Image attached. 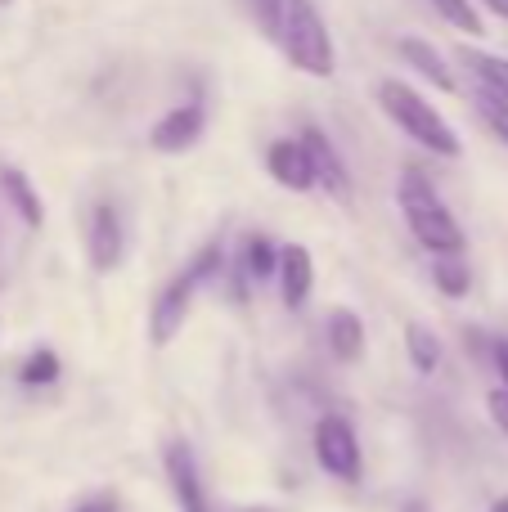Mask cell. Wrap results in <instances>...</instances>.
Returning a JSON list of instances; mask_svg holds the SVG:
<instances>
[{
    "mask_svg": "<svg viewBox=\"0 0 508 512\" xmlns=\"http://www.w3.org/2000/svg\"><path fill=\"white\" fill-rule=\"evenodd\" d=\"M266 171L275 176V185L293 189V194H306L315 189V167H311V153H306L302 140H275L266 149Z\"/></svg>",
    "mask_w": 508,
    "mask_h": 512,
    "instance_id": "9",
    "label": "cell"
},
{
    "mask_svg": "<svg viewBox=\"0 0 508 512\" xmlns=\"http://www.w3.org/2000/svg\"><path fill=\"white\" fill-rule=\"evenodd\" d=\"M396 203L405 212L410 234L423 243L432 256H464V230L450 216V207L441 203V194L432 189V180L423 171H401V185H396Z\"/></svg>",
    "mask_w": 508,
    "mask_h": 512,
    "instance_id": "1",
    "label": "cell"
},
{
    "mask_svg": "<svg viewBox=\"0 0 508 512\" xmlns=\"http://www.w3.org/2000/svg\"><path fill=\"white\" fill-rule=\"evenodd\" d=\"M243 279H270V274L279 270V248L266 239V234H252L248 243H243V261H239Z\"/></svg>",
    "mask_w": 508,
    "mask_h": 512,
    "instance_id": "17",
    "label": "cell"
},
{
    "mask_svg": "<svg viewBox=\"0 0 508 512\" xmlns=\"http://www.w3.org/2000/svg\"><path fill=\"white\" fill-rule=\"evenodd\" d=\"M0 194H5V203L14 207L18 221H23L27 230H41V225H45V203H41V194H36L32 180H27L18 167H5V171H0Z\"/></svg>",
    "mask_w": 508,
    "mask_h": 512,
    "instance_id": "13",
    "label": "cell"
},
{
    "mask_svg": "<svg viewBox=\"0 0 508 512\" xmlns=\"http://www.w3.org/2000/svg\"><path fill=\"white\" fill-rule=\"evenodd\" d=\"M203 126H207L203 104H198V99H189V104H176L158 126H153V131H149V144H153L158 153H185V149H194V144H198Z\"/></svg>",
    "mask_w": 508,
    "mask_h": 512,
    "instance_id": "8",
    "label": "cell"
},
{
    "mask_svg": "<svg viewBox=\"0 0 508 512\" xmlns=\"http://www.w3.org/2000/svg\"><path fill=\"white\" fill-rule=\"evenodd\" d=\"M185 270H189V274H194V283H198V288H203V283H212V279H216V274H221V270H225V248H221V243H207V248H203V252H198V256H194V261H189V265H185Z\"/></svg>",
    "mask_w": 508,
    "mask_h": 512,
    "instance_id": "21",
    "label": "cell"
},
{
    "mask_svg": "<svg viewBox=\"0 0 508 512\" xmlns=\"http://www.w3.org/2000/svg\"><path fill=\"white\" fill-rule=\"evenodd\" d=\"M86 252H90V265L99 274L117 270L122 265V252H126V230H122V212L113 203H99L90 212V230H86Z\"/></svg>",
    "mask_w": 508,
    "mask_h": 512,
    "instance_id": "6",
    "label": "cell"
},
{
    "mask_svg": "<svg viewBox=\"0 0 508 512\" xmlns=\"http://www.w3.org/2000/svg\"><path fill=\"white\" fill-rule=\"evenodd\" d=\"M279 292H284V306L288 310H302L311 301V288H315V261L302 243H288L279 248Z\"/></svg>",
    "mask_w": 508,
    "mask_h": 512,
    "instance_id": "11",
    "label": "cell"
},
{
    "mask_svg": "<svg viewBox=\"0 0 508 512\" xmlns=\"http://www.w3.org/2000/svg\"><path fill=\"white\" fill-rule=\"evenodd\" d=\"M405 512H428V508H423L419 499H410V504H405Z\"/></svg>",
    "mask_w": 508,
    "mask_h": 512,
    "instance_id": "28",
    "label": "cell"
},
{
    "mask_svg": "<svg viewBox=\"0 0 508 512\" xmlns=\"http://www.w3.org/2000/svg\"><path fill=\"white\" fill-rule=\"evenodd\" d=\"M437 5V14L446 18L455 32H468V36H482L486 27H482V14H477V5L473 0H432Z\"/></svg>",
    "mask_w": 508,
    "mask_h": 512,
    "instance_id": "20",
    "label": "cell"
},
{
    "mask_svg": "<svg viewBox=\"0 0 508 512\" xmlns=\"http://www.w3.org/2000/svg\"><path fill=\"white\" fill-rule=\"evenodd\" d=\"M72 512H117V499H108V495H95V499H86V504H77Z\"/></svg>",
    "mask_w": 508,
    "mask_h": 512,
    "instance_id": "26",
    "label": "cell"
},
{
    "mask_svg": "<svg viewBox=\"0 0 508 512\" xmlns=\"http://www.w3.org/2000/svg\"><path fill=\"white\" fill-rule=\"evenodd\" d=\"M477 113H482V122L508 144V104H504V99H495V95H486V90H482V95H477Z\"/></svg>",
    "mask_w": 508,
    "mask_h": 512,
    "instance_id": "22",
    "label": "cell"
},
{
    "mask_svg": "<svg viewBox=\"0 0 508 512\" xmlns=\"http://www.w3.org/2000/svg\"><path fill=\"white\" fill-rule=\"evenodd\" d=\"M432 283H437L446 297H464L473 274H468L464 256H437V261H432Z\"/></svg>",
    "mask_w": 508,
    "mask_h": 512,
    "instance_id": "18",
    "label": "cell"
},
{
    "mask_svg": "<svg viewBox=\"0 0 508 512\" xmlns=\"http://www.w3.org/2000/svg\"><path fill=\"white\" fill-rule=\"evenodd\" d=\"M297 140L306 144V153H311V167H315V185L329 189L333 198H347L351 194V176H347V162L338 158V149L329 144V135L315 131V126H306Z\"/></svg>",
    "mask_w": 508,
    "mask_h": 512,
    "instance_id": "10",
    "label": "cell"
},
{
    "mask_svg": "<svg viewBox=\"0 0 508 512\" xmlns=\"http://www.w3.org/2000/svg\"><path fill=\"white\" fill-rule=\"evenodd\" d=\"M248 512H270V508H248Z\"/></svg>",
    "mask_w": 508,
    "mask_h": 512,
    "instance_id": "31",
    "label": "cell"
},
{
    "mask_svg": "<svg viewBox=\"0 0 508 512\" xmlns=\"http://www.w3.org/2000/svg\"><path fill=\"white\" fill-rule=\"evenodd\" d=\"M284 59L293 63L306 77H333L338 72V50H333L329 23H324L320 5L315 0H284V14H279V32H275Z\"/></svg>",
    "mask_w": 508,
    "mask_h": 512,
    "instance_id": "3",
    "label": "cell"
},
{
    "mask_svg": "<svg viewBox=\"0 0 508 512\" xmlns=\"http://www.w3.org/2000/svg\"><path fill=\"white\" fill-rule=\"evenodd\" d=\"M405 355H410L414 373H437L441 364V342L428 324H405Z\"/></svg>",
    "mask_w": 508,
    "mask_h": 512,
    "instance_id": "16",
    "label": "cell"
},
{
    "mask_svg": "<svg viewBox=\"0 0 508 512\" xmlns=\"http://www.w3.org/2000/svg\"><path fill=\"white\" fill-rule=\"evenodd\" d=\"M491 512H508V495H504V499H500V504H495Z\"/></svg>",
    "mask_w": 508,
    "mask_h": 512,
    "instance_id": "29",
    "label": "cell"
},
{
    "mask_svg": "<svg viewBox=\"0 0 508 512\" xmlns=\"http://www.w3.org/2000/svg\"><path fill=\"white\" fill-rule=\"evenodd\" d=\"M162 463H167V481H171V495H176L180 512H212L207 508V490L198 481V463H194V450L185 441H171L162 450Z\"/></svg>",
    "mask_w": 508,
    "mask_h": 512,
    "instance_id": "7",
    "label": "cell"
},
{
    "mask_svg": "<svg viewBox=\"0 0 508 512\" xmlns=\"http://www.w3.org/2000/svg\"><path fill=\"white\" fill-rule=\"evenodd\" d=\"M5 5H14V0H0V9H5Z\"/></svg>",
    "mask_w": 508,
    "mask_h": 512,
    "instance_id": "30",
    "label": "cell"
},
{
    "mask_svg": "<svg viewBox=\"0 0 508 512\" xmlns=\"http://www.w3.org/2000/svg\"><path fill=\"white\" fill-rule=\"evenodd\" d=\"M59 373H63V364L54 351H32L23 364H18V382H23V387H50Z\"/></svg>",
    "mask_w": 508,
    "mask_h": 512,
    "instance_id": "19",
    "label": "cell"
},
{
    "mask_svg": "<svg viewBox=\"0 0 508 512\" xmlns=\"http://www.w3.org/2000/svg\"><path fill=\"white\" fill-rule=\"evenodd\" d=\"M491 360H495V369H500L504 391H508V337H495V342H491Z\"/></svg>",
    "mask_w": 508,
    "mask_h": 512,
    "instance_id": "25",
    "label": "cell"
},
{
    "mask_svg": "<svg viewBox=\"0 0 508 512\" xmlns=\"http://www.w3.org/2000/svg\"><path fill=\"white\" fill-rule=\"evenodd\" d=\"M396 50H401V59L410 63V68L419 72L423 81H432V86H437V90H446V95H450V90L459 86V81H455V72L446 68V54H441L437 45L419 41V36H405V41L396 45Z\"/></svg>",
    "mask_w": 508,
    "mask_h": 512,
    "instance_id": "12",
    "label": "cell"
},
{
    "mask_svg": "<svg viewBox=\"0 0 508 512\" xmlns=\"http://www.w3.org/2000/svg\"><path fill=\"white\" fill-rule=\"evenodd\" d=\"M482 5H486V9H491V14H495V18H504V23H508V0H482Z\"/></svg>",
    "mask_w": 508,
    "mask_h": 512,
    "instance_id": "27",
    "label": "cell"
},
{
    "mask_svg": "<svg viewBox=\"0 0 508 512\" xmlns=\"http://www.w3.org/2000/svg\"><path fill=\"white\" fill-rule=\"evenodd\" d=\"M248 14H252V23H257L261 32L275 36L279 32V14H284V0H248Z\"/></svg>",
    "mask_w": 508,
    "mask_h": 512,
    "instance_id": "23",
    "label": "cell"
},
{
    "mask_svg": "<svg viewBox=\"0 0 508 512\" xmlns=\"http://www.w3.org/2000/svg\"><path fill=\"white\" fill-rule=\"evenodd\" d=\"M324 333H329V351L338 355L342 364H356L360 355H365V324H360L356 310H333Z\"/></svg>",
    "mask_w": 508,
    "mask_h": 512,
    "instance_id": "14",
    "label": "cell"
},
{
    "mask_svg": "<svg viewBox=\"0 0 508 512\" xmlns=\"http://www.w3.org/2000/svg\"><path fill=\"white\" fill-rule=\"evenodd\" d=\"M459 59L473 68V77L482 81L486 95H495V99L508 104V59H500V54H491V50H473V45H464Z\"/></svg>",
    "mask_w": 508,
    "mask_h": 512,
    "instance_id": "15",
    "label": "cell"
},
{
    "mask_svg": "<svg viewBox=\"0 0 508 512\" xmlns=\"http://www.w3.org/2000/svg\"><path fill=\"white\" fill-rule=\"evenodd\" d=\"M194 292H198V283H194V274H176V279L167 283V288L158 292V301H153V315H149V333H153V342L158 346H167L171 337L185 328V319H189V306H194Z\"/></svg>",
    "mask_w": 508,
    "mask_h": 512,
    "instance_id": "5",
    "label": "cell"
},
{
    "mask_svg": "<svg viewBox=\"0 0 508 512\" xmlns=\"http://www.w3.org/2000/svg\"><path fill=\"white\" fill-rule=\"evenodd\" d=\"M315 463H320L329 477L338 481H360V441H356V427L347 423L342 414H324L320 423H315Z\"/></svg>",
    "mask_w": 508,
    "mask_h": 512,
    "instance_id": "4",
    "label": "cell"
},
{
    "mask_svg": "<svg viewBox=\"0 0 508 512\" xmlns=\"http://www.w3.org/2000/svg\"><path fill=\"white\" fill-rule=\"evenodd\" d=\"M378 104H383V113L392 117V122L401 126L414 144H419V149L437 153V158H459V153H464L455 126H450L446 117L437 113V104H428L410 81H401V77L378 81Z\"/></svg>",
    "mask_w": 508,
    "mask_h": 512,
    "instance_id": "2",
    "label": "cell"
},
{
    "mask_svg": "<svg viewBox=\"0 0 508 512\" xmlns=\"http://www.w3.org/2000/svg\"><path fill=\"white\" fill-rule=\"evenodd\" d=\"M486 409H491V418H495V427L508 436V391L504 387H495L491 396H486Z\"/></svg>",
    "mask_w": 508,
    "mask_h": 512,
    "instance_id": "24",
    "label": "cell"
}]
</instances>
